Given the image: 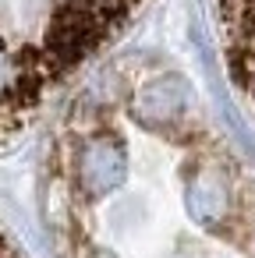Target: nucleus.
<instances>
[{"label":"nucleus","instance_id":"obj_1","mask_svg":"<svg viewBox=\"0 0 255 258\" xmlns=\"http://www.w3.org/2000/svg\"><path fill=\"white\" fill-rule=\"evenodd\" d=\"M220 4H234V8H241V4H251V8H255V0H220Z\"/></svg>","mask_w":255,"mask_h":258}]
</instances>
